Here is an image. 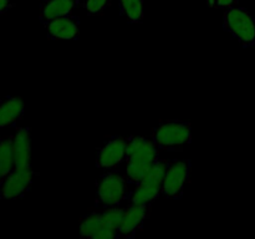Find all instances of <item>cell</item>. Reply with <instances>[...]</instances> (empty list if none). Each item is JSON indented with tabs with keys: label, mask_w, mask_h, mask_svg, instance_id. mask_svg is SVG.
Instances as JSON below:
<instances>
[{
	"label": "cell",
	"mask_w": 255,
	"mask_h": 239,
	"mask_svg": "<svg viewBox=\"0 0 255 239\" xmlns=\"http://www.w3.org/2000/svg\"><path fill=\"white\" fill-rule=\"evenodd\" d=\"M158 158L159 149L152 139L144 136L127 137L125 176L131 187L143 179Z\"/></svg>",
	"instance_id": "6da1fadb"
},
{
	"label": "cell",
	"mask_w": 255,
	"mask_h": 239,
	"mask_svg": "<svg viewBox=\"0 0 255 239\" xmlns=\"http://www.w3.org/2000/svg\"><path fill=\"white\" fill-rule=\"evenodd\" d=\"M129 187L131 184L126 176L117 168L105 171L95 184V208L106 209L121 206L122 202L128 201Z\"/></svg>",
	"instance_id": "7a4b0ae2"
},
{
	"label": "cell",
	"mask_w": 255,
	"mask_h": 239,
	"mask_svg": "<svg viewBox=\"0 0 255 239\" xmlns=\"http://www.w3.org/2000/svg\"><path fill=\"white\" fill-rule=\"evenodd\" d=\"M192 123L182 120L161 121L152 128L151 139L159 151H182L192 143Z\"/></svg>",
	"instance_id": "3957f363"
},
{
	"label": "cell",
	"mask_w": 255,
	"mask_h": 239,
	"mask_svg": "<svg viewBox=\"0 0 255 239\" xmlns=\"http://www.w3.org/2000/svg\"><path fill=\"white\" fill-rule=\"evenodd\" d=\"M169 161L159 157L139 183L132 187L128 203L152 206L162 196V183Z\"/></svg>",
	"instance_id": "277c9868"
},
{
	"label": "cell",
	"mask_w": 255,
	"mask_h": 239,
	"mask_svg": "<svg viewBox=\"0 0 255 239\" xmlns=\"http://www.w3.org/2000/svg\"><path fill=\"white\" fill-rule=\"evenodd\" d=\"M223 29L244 49L255 46V19L246 7L237 5L224 10Z\"/></svg>",
	"instance_id": "5b68a950"
},
{
	"label": "cell",
	"mask_w": 255,
	"mask_h": 239,
	"mask_svg": "<svg viewBox=\"0 0 255 239\" xmlns=\"http://www.w3.org/2000/svg\"><path fill=\"white\" fill-rule=\"evenodd\" d=\"M192 173V163L189 159L169 161L162 183V196L178 201L183 197Z\"/></svg>",
	"instance_id": "8992f818"
},
{
	"label": "cell",
	"mask_w": 255,
	"mask_h": 239,
	"mask_svg": "<svg viewBox=\"0 0 255 239\" xmlns=\"http://www.w3.org/2000/svg\"><path fill=\"white\" fill-rule=\"evenodd\" d=\"M35 172L31 166L15 167L0 184V199H17L24 197L34 183Z\"/></svg>",
	"instance_id": "52a82bcc"
},
{
	"label": "cell",
	"mask_w": 255,
	"mask_h": 239,
	"mask_svg": "<svg viewBox=\"0 0 255 239\" xmlns=\"http://www.w3.org/2000/svg\"><path fill=\"white\" fill-rule=\"evenodd\" d=\"M127 137L110 136L97 148L95 164L97 168L109 171L116 169L126 159Z\"/></svg>",
	"instance_id": "ba28073f"
},
{
	"label": "cell",
	"mask_w": 255,
	"mask_h": 239,
	"mask_svg": "<svg viewBox=\"0 0 255 239\" xmlns=\"http://www.w3.org/2000/svg\"><path fill=\"white\" fill-rule=\"evenodd\" d=\"M151 206L146 204L128 203L125 207V217L119 228V237L122 239H132L138 232L143 229L144 223L148 219Z\"/></svg>",
	"instance_id": "9c48e42d"
},
{
	"label": "cell",
	"mask_w": 255,
	"mask_h": 239,
	"mask_svg": "<svg viewBox=\"0 0 255 239\" xmlns=\"http://www.w3.org/2000/svg\"><path fill=\"white\" fill-rule=\"evenodd\" d=\"M79 233L85 239H119V233L110 228L100 211H92L80 219Z\"/></svg>",
	"instance_id": "30bf717a"
},
{
	"label": "cell",
	"mask_w": 255,
	"mask_h": 239,
	"mask_svg": "<svg viewBox=\"0 0 255 239\" xmlns=\"http://www.w3.org/2000/svg\"><path fill=\"white\" fill-rule=\"evenodd\" d=\"M46 36L50 40H79L81 21L76 15L56 17L44 25Z\"/></svg>",
	"instance_id": "8fae6325"
},
{
	"label": "cell",
	"mask_w": 255,
	"mask_h": 239,
	"mask_svg": "<svg viewBox=\"0 0 255 239\" xmlns=\"http://www.w3.org/2000/svg\"><path fill=\"white\" fill-rule=\"evenodd\" d=\"M81 0H41L40 5V22L46 25L56 17L72 15Z\"/></svg>",
	"instance_id": "7c38bea8"
},
{
	"label": "cell",
	"mask_w": 255,
	"mask_h": 239,
	"mask_svg": "<svg viewBox=\"0 0 255 239\" xmlns=\"http://www.w3.org/2000/svg\"><path fill=\"white\" fill-rule=\"evenodd\" d=\"M15 167L31 166V129L29 127H17L12 134Z\"/></svg>",
	"instance_id": "4fadbf2b"
},
{
	"label": "cell",
	"mask_w": 255,
	"mask_h": 239,
	"mask_svg": "<svg viewBox=\"0 0 255 239\" xmlns=\"http://www.w3.org/2000/svg\"><path fill=\"white\" fill-rule=\"evenodd\" d=\"M25 112V104L21 97L6 96L0 101V128L14 126Z\"/></svg>",
	"instance_id": "5bb4252c"
},
{
	"label": "cell",
	"mask_w": 255,
	"mask_h": 239,
	"mask_svg": "<svg viewBox=\"0 0 255 239\" xmlns=\"http://www.w3.org/2000/svg\"><path fill=\"white\" fill-rule=\"evenodd\" d=\"M120 15L129 24H142L144 19L143 0H119Z\"/></svg>",
	"instance_id": "9a60e30c"
},
{
	"label": "cell",
	"mask_w": 255,
	"mask_h": 239,
	"mask_svg": "<svg viewBox=\"0 0 255 239\" xmlns=\"http://www.w3.org/2000/svg\"><path fill=\"white\" fill-rule=\"evenodd\" d=\"M15 168L14 148H12V136H5L0 138V174L4 178Z\"/></svg>",
	"instance_id": "2e32d148"
},
{
	"label": "cell",
	"mask_w": 255,
	"mask_h": 239,
	"mask_svg": "<svg viewBox=\"0 0 255 239\" xmlns=\"http://www.w3.org/2000/svg\"><path fill=\"white\" fill-rule=\"evenodd\" d=\"M100 212H101L102 218L106 222L107 226H109L110 228L115 229V231L119 233V228L120 226H121L125 217V207H111V208L101 209Z\"/></svg>",
	"instance_id": "e0dca14e"
},
{
	"label": "cell",
	"mask_w": 255,
	"mask_h": 239,
	"mask_svg": "<svg viewBox=\"0 0 255 239\" xmlns=\"http://www.w3.org/2000/svg\"><path fill=\"white\" fill-rule=\"evenodd\" d=\"M111 5V0H85L84 9L90 16L101 15Z\"/></svg>",
	"instance_id": "ac0fdd59"
},
{
	"label": "cell",
	"mask_w": 255,
	"mask_h": 239,
	"mask_svg": "<svg viewBox=\"0 0 255 239\" xmlns=\"http://www.w3.org/2000/svg\"><path fill=\"white\" fill-rule=\"evenodd\" d=\"M204 4L211 9H221L227 10L229 7L237 6L239 0H203Z\"/></svg>",
	"instance_id": "d6986e66"
},
{
	"label": "cell",
	"mask_w": 255,
	"mask_h": 239,
	"mask_svg": "<svg viewBox=\"0 0 255 239\" xmlns=\"http://www.w3.org/2000/svg\"><path fill=\"white\" fill-rule=\"evenodd\" d=\"M14 7L11 0H0V15H4Z\"/></svg>",
	"instance_id": "ffe728a7"
},
{
	"label": "cell",
	"mask_w": 255,
	"mask_h": 239,
	"mask_svg": "<svg viewBox=\"0 0 255 239\" xmlns=\"http://www.w3.org/2000/svg\"><path fill=\"white\" fill-rule=\"evenodd\" d=\"M1 181H2V176L0 174V184H1Z\"/></svg>",
	"instance_id": "44dd1931"
}]
</instances>
